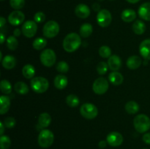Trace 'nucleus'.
I'll return each instance as SVG.
<instances>
[{
  "label": "nucleus",
  "instance_id": "nucleus-1",
  "mask_svg": "<svg viewBox=\"0 0 150 149\" xmlns=\"http://www.w3.org/2000/svg\"><path fill=\"white\" fill-rule=\"evenodd\" d=\"M81 44V37L76 33H70L63 40V48L67 53H73L80 47Z\"/></svg>",
  "mask_w": 150,
  "mask_h": 149
},
{
  "label": "nucleus",
  "instance_id": "nucleus-2",
  "mask_svg": "<svg viewBox=\"0 0 150 149\" xmlns=\"http://www.w3.org/2000/svg\"><path fill=\"white\" fill-rule=\"evenodd\" d=\"M133 125L138 132H146L150 129V118L144 114H139L135 117Z\"/></svg>",
  "mask_w": 150,
  "mask_h": 149
},
{
  "label": "nucleus",
  "instance_id": "nucleus-3",
  "mask_svg": "<svg viewBox=\"0 0 150 149\" xmlns=\"http://www.w3.org/2000/svg\"><path fill=\"white\" fill-rule=\"evenodd\" d=\"M31 87L32 90L38 93H42L46 91L49 87L48 80L43 77H35L31 80Z\"/></svg>",
  "mask_w": 150,
  "mask_h": 149
},
{
  "label": "nucleus",
  "instance_id": "nucleus-4",
  "mask_svg": "<svg viewBox=\"0 0 150 149\" xmlns=\"http://www.w3.org/2000/svg\"><path fill=\"white\" fill-rule=\"evenodd\" d=\"M54 140V133L48 129H43L40 132L38 136V143L43 148H49Z\"/></svg>",
  "mask_w": 150,
  "mask_h": 149
},
{
  "label": "nucleus",
  "instance_id": "nucleus-5",
  "mask_svg": "<svg viewBox=\"0 0 150 149\" xmlns=\"http://www.w3.org/2000/svg\"><path fill=\"white\" fill-rule=\"evenodd\" d=\"M40 61L44 66L51 67L56 63L57 56L55 52L51 49H45L40 54Z\"/></svg>",
  "mask_w": 150,
  "mask_h": 149
},
{
  "label": "nucleus",
  "instance_id": "nucleus-6",
  "mask_svg": "<svg viewBox=\"0 0 150 149\" xmlns=\"http://www.w3.org/2000/svg\"><path fill=\"white\" fill-rule=\"evenodd\" d=\"M80 112L83 118L86 119H94L98 114V110L92 103H84L81 107Z\"/></svg>",
  "mask_w": 150,
  "mask_h": 149
},
{
  "label": "nucleus",
  "instance_id": "nucleus-7",
  "mask_svg": "<svg viewBox=\"0 0 150 149\" xmlns=\"http://www.w3.org/2000/svg\"><path fill=\"white\" fill-rule=\"evenodd\" d=\"M43 35L47 38H53L59 32V25L54 20H49L43 26Z\"/></svg>",
  "mask_w": 150,
  "mask_h": 149
},
{
  "label": "nucleus",
  "instance_id": "nucleus-8",
  "mask_svg": "<svg viewBox=\"0 0 150 149\" xmlns=\"http://www.w3.org/2000/svg\"><path fill=\"white\" fill-rule=\"evenodd\" d=\"M112 20V16L108 10H101L98 12L97 15V21L98 25L103 28L109 26Z\"/></svg>",
  "mask_w": 150,
  "mask_h": 149
},
{
  "label": "nucleus",
  "instance_id": "nucleus-9",
  "mask_svg": "<svg viewBox=\"0 0 150 149\" xmlns=\"http://www.w3.org/2000/svg\"><path fill=\"white\" fill-rule=\"evenodd\" d=\"M92 89H93L94 92L97 94H103L108 89V81L104 77H99L94 82Z\"/></svg>",
  "mask_w": 150,
  "mask_h": 149
},
{
  "label": "nucleus",
  "instance_id": "nucleus-10",
  "mask_svg": "<svg viewBox=\"0 0 150 149\" xmlns=\"http://www.w3.org/2000/svg\"><path fill=\"white\" fill-rule=\"evenodd\" d=\"M38 30V25L36 22L33 20H28L23 23L22 26V32L23 35L28 38L34 37Z\"/></svg>",
  "mask_w": 150,
  "mask_h": 149
},
{
  "label": "nucleus",
  "instance_id": "nucleus-11",
  "mask_svg": "<svg viewBox=\"0 0 150 149\" xmlns=\"http://www.w3.org/2000/svg\"><path fill=\"white\" fill-rule=\"evenodd\" d=\"M106 142L112 147H117L122 144L123 137L120 133L117 131H112L107 136Z\"/></svg>",
  "mask_w": 150,
  "mask_h": 149
},
{
  "label": "nucleus",
  "instance_id": "nucleus-12",
  "mask_svg": "<svg viewBox=\"0 0 150 149\" xmlns=\"http://www.w3.org/2000/svg\"><path fill=\"white\" fill-rule=\"evenodd\" d=\"M25 19V15L20 10L12 12L8 16V21L13 26H18L21 24Z\"/></svg>",
  "mask_w": 150,
  "mask_h": 149
},
{
  "label": "nucleus",
  "instance_id": "nucleus-13",
  "mask_svg": "<svg viewBox=\"0 0 150 149\" xmlns=\"http://www.w3.org/2000/svg\"><path fill=\"white\" fill-rule=\"evenodd\" d=\"M90 9L85 4H79L75 9V13L76 16L80 18H86L90 15Z\"/></svg>",
  "mask_w": 150,
  "mask_h": 149
},
{
  "label": "nucleus",
  "instance_id": "nucleus-14",
  "mask_svg": "<svg viewBox=\"0 0 150 149\" xmlns=\"http://www.w3.org/2000/svg\"><path fill=\"white\" fill-rule=\"evenodd\" d=\"M139 51L142 57L145 59L150 60V39L142 41L139 46Z\"/></svg>",
  "mask_w": 150,
  "mask_h": 149
},
{
  "label": "nucleus",
  "instance_id": "nucleus-15",
  "mask_svg": "<svg viewBox=\"0 0 150 149\" xmlns=\"http://www.w3.org/2000/svg\"><path fill=\"white\" fill-rule=\"evenodd\" d=\"M108 65L110 70L112 71H117L121 68L122 61L121 58L117 55H112L108 58Z\"/></svg>",
  "mask_w": 150,
  "mask_h": 149
},
{
  "label": "nucleus",
  "instance_id": "nucleus-16",
  "mask_svg": "<svg viewBox=\"0 0 150 149\" xmlns=\"http://www.w3.org/2000/svg\"><path fill=\"white\" fill-rule=\"evenodd\" d=\"M139 15L143 20L150 21V2H145L140 6Z\"/></svg>",
  "mask_w": 150,
  "mask_h": 149
},
{
  "label": "nucleus",
  "instance_id": "nucleus-17",
  "mask_svg": "<svg viewBox=\"0 0 150 149\" xmlns=\"http://www.w3.org/2000/svg\"><path fill=\"white\" fill-rule=\"evenodd\" d=\"M108 79L110 82L114 86H120L123 83V80H124L122 74L117 71H114L113 72L110 73L108 75Z\"/></svg>",
  "mask_w": 150,
  "mask_h": 149
},
{
  "label": "nucleus",
  "instance_id": "nucleus-18",
  "mask_svg": "<svg viewBox=\"0 0 150 149\" xmlns=\"http://www.w3.org/2000/svg\"><path fill=\"white\" fill-rule=\"evenodd\" d=\"M136 18V13L132 9H126L122 13L121 18L123 21L126 23H130L133 21Z\"/></svg>",
  "mask_w": 150,
  "mask_h": 149
},
{
  "label": "nucleus",
  "instance_id": "nucleus-19",
  "mask_svg": "<svg viewBox=\"0 0 150 149\" xmlns=\"http://www.w3.org/2000/svg\"><path fill=\"white\" fill-rule=\"evenodd\" d=\"M142 58L138 56H132L127 60V66L130 70H136L142 64Z\"/></svg>",
  "mask_w": 150,
  "mask_h": 149
},
{
  "label": "nucleus",
  "instance_id": "nucleus-20",
  "mask_svg": "<svg viewBox=\"0 0 150 149\" xmlns=\"http://www.w3.org/2000/svg\"><path fill=\"white\" fill-rule=\"evenodd\" d=\"M10 107V99L8 96L1 95L0 96V113L1 115L7 112Z\"/></svg>",
  "mask_w": 150,
  "mask_h": 149
},
{
  "label": "nucleus",
  "instance_id": "nucleus-21",
  "mask_svg": "<svg viewBox=\"0 0 150 149\" xmlns=\"http://www.w3.org/2000/svg\"><path fill=\"white\" fill-rule=\"evenodd\" d=\"M1 64L4 68L6 70H12L14 68L16 65V59L13 56H6L1 61Z\"/></svg>",
  "mask_w": 150,
  "mask_h": 149
},
{
  "label": "nucleus",
  "instance_id": "nucleus-22",
  "mask_svg": "<svg viewBox=\"0 0 150 149\" xmlns=\"http://www.w3.org/2000/svg\"><path fill=\"white\" fill-rule=\"evenodd\" d=\"M68 80L66 76L59 74L54 79V86L58 89H64L67 86Z\"/></svg>",
  "mask_w": 150,
  "mask_h": 149
},
{
  "label": "nucleus",
  "instance_id": "nucleus-23",
  "mask_svg": "<svg viewBox=\"0 0 150 149\" xmlns=\"http://www.w3.org/2000/svg\"><path fill=\"white\" fill-rule=\"evenodd\" d=\"M51 122V117L47 112H43L40 114L38 118V125L41 128H46L50 125Z\"/></svg>",
  "mask_w": 150,
  "mask_h": 149
},
{
  "label": "nucleus",
  "instance_id": "nucleus-24",
  "mask_svg": "<svg viewBox=\"0 0 150 149\" xmlns=\"http://www.w3.org/2000/svg\"><path fill=\"white\" fill-rule=\"evenodd\" d=\"M146 24L142 20H137L133 24V30L138 35L143 34L146 31Z\"/></svg>",
  "mask_w": 150,
  "mask_h": 149
},
{
  "label": "nucleus",
  "instance_id": "nucleus-25",
  "mask_svg": "<svg viewBox=\"0 0 150 149\" xmlns=\"http://www.w3.org/2000/svg\"><path fill=\"white\" fill-rule=\"evenodd\" d=\"M22 74L26 79H31L35 76V69L31 64H26L22 69Z\"/></svg>",
  "mask_w": 150,
  "mask_h": 149
},
{
  "label": "nucleus",
  "instance_id": "nucleus-26",
  "mask_svg": "<svg viewBox=\"0 0 150 149\" xmlns=\"http://www.w3.org/2000/svg\"><path fill=\"white\" fill-rule=\"evenodd\" d=\"M125 110L127 111V113L131 114V115L137 113L139 110V104L134 101H130L127 102L125 105Z\"/></svg>",
  "mask_w": 150,
  "mask_h": 149
},
{
  "label": "nucleus",
  "instance_id": "nucleus-27",
  "mask_svg": "<svg viewBox=\"0 0 150 149\" xmlns=\"http://www.w3.org/2000/svg\"><path fill=\"white\" fill-rule=\"evenodd\" d=\"M92 32H93V27L90 23H84L80 28V34L82 37H88L92 34Z\"/></svg>",
  "mask_w": 150,
  "mask_h": 149
},
{
  "label": "nucleus",
  "instance_id": "nucleus-28",
  "mask_svg": "<svg viewBox=\"0 0 150 149\" xmlns=\"http://www.w3.org/2000/svg\"><path fill=\"white\" fill-rule=\"evenodd\" d=\"M14 89L18 93L20 94H26L29 92V87L25 83L21 81L17 82L14 86Z\"/></svg>",
  "mask_w": 150,
  "mask_h": 149
},
{
  "label": "nucleus",
  "instance_id": "nucleus-29",
  "mask_svg": "<svg viewBox=\"0 0 150 149\" xmlns=\"http://www.w3.org/2000/svg\"><path fill=\"white\" fill-rule=\"evenodd\" d=\"M66 103L68 106L71 107V108H76V107L79 106L80 100H79V97L76 95L70 94L66 98Z\"/></svg>",
  "mask_w": 150,
  "mask_h": 149
},
{
  "label": "nucleus",
  "instance_id": "nucleus-30",
  "mask_svg": "<svg viewBox=\"0 0 150 149\" xmlns=\"http://www.w3.org/2000/svg\"><path fill=\"white\" fill-rule=\"evenodd\" d=\"M47 45V41L46 39H44V38L42 37H38L37 39H35L34 40L33 43H32V46L35 48V50H38V51H40V50H42Z\"/></svg>",
  "mask_w": 150,
  "mask_h": 149
},
{
  "label": "nucleus",
  "instance_id": "nucleus-31",
  "mask_svg": "<svg viewBox=\"0 0 150 149\" xmlns=\"http://www.w3.org/2000/svg\"><path fill=\"white\" fill-rule=\"evenodd\" d=\"M0 89L1 92L5 94H9L12 91V86L10 82L7 80H2L0 83Z\"/></svg>",
  "mask_w": 150,
  "mask_h": 149
},
{
  "label": "nucleus",
  "instance_id": "nucleus-32",
  "mask_svg": "<svg viewBox=\"0 0 150 149\" xmlns=\"http://www.w3.org/2000/svg\"><path fill=\"white\" fill-rule=\"evenodd\" d=\"M18 42L15 37L10 36L7 39V46L11 51H15L18 48Z\"/></svg>",
  "mask_w": 150,
  "mask_h": 149
},
{
  "label": "nucleus",
  "instance_id": "nucleus-33",
  "mask_svg": "<svg viewBox=\"0 0 150 149\" xmlns=\"http://www.w3.org/2000/svg\"><path fill=\"white\" fill-rule=\"evenodd\" d=\"M11 145V140L7 135H1L0 137V148L1 149H8Z\"/></svg>",
  "mask_w": 150,
  "mask_h": 149
},
{
  "label": "nucleus",
  "instance_id": "nucleus-34",
  "mask_svg": "<svg viewBox=\"0 0 150 149\" xmlns=\"http://www.w3.org/2000/svg\"><path fill=\"white\" fill-rule=\"evenodd\" d=\"M99 54L103 58H109L111 56V50L107 45H103L99 49Z\"/></svg>",
  "mask_w": 150,
  "mask_h": 149
},
{
  "label": "nucleus",
  "instance_id": "nucleus-35",
  "mask_svg": "<svg viewBox=\"0 0 150 149\" xmlns=\"http://www.w3.org/2000/svg\"><path fill=\"white\" fill-rule=\"evenodd\" d=\"M10 4L16 10H21L24 7L25 0H10Z\"/></svg>",
  "mask_w": 150,
  "mask_h": 149
},
{
  "label": "nucleus",
  "instance_id": "nucleus-36",
  "mask_svg": "<svg viewBox=\"0 0 150 149\" xmlns=\"http://www.w3.org/2000/svg\"><path fill=\"white\" fill-rule=\"evenodd\" d=\"M109 68L108 67V64H106L104 61H102V62L99 63L98 64V67H97V71H98V74H100V75H103L108 71V69Z\"/></svg>",
  "mask_w": 150,
  "mask_h": 149
},
{
  "label": "nucleus",
  "instance_id": "nucleus-37",
  "mask_svg": "<svg viewBox=\"0 0 150 149\" xmlns=\"http://www.w3.org/2000/svg\"><path fill=\"white\" fill-rule=\"evenodd\" d=\"M57 70L62 73L67 72L69 70V65L66 61H59L57 65Z\"/></svg>",
  "mask_w": 150,
  "mask_h": 149
},
{
  "label": "nucleus",
  "instance_id": "nucleus-38",
  "mask_svg": "<svg viewBox=\"0 0 150 149\" xmlns=\"http://www.w3.org/2000/svg\"><path fill=\"white\" fill-rule=\"evenodd\" d=\"M4 124L5 127L8 129L13 128L16 124V121L13 117H7L4 119Z\"/></svg>",
  "mask_w": 150,
  "mask_h": 149
},
{
  "label": "nucleus",
  "instance_id": "nucleus-39",
  "mask_svg": "<svg viewBox=\"0 0 150 149\" xmlns=\"http://www.w3.org/2000/svg\"><path fill=\"white\" fill-rule=\"evenodd\" d=\"M34 19L36 23H42L45 20V15L42 12H38L35 14Z\"/></svg>",
  "mask_w": 150,
  "mask_h": 149
},
{
  "label": "nucleus",
  "instance_id": "nucleus-40",
  "mask_svg": "<svg viewBox=\"0 0 150 149\" xmlns=\"http://www.w3.org/2000/svg\"><path fill=\"white\" fill-rule=\"evenodd\" d=\"M142 139H143L144 142L145 143L150 145V132L146 133V134H144Z\"/></svg>",
  "mask_w": 150,
  "mask_h": 149
},
{
  "label": "nucleus",
  "instance_id": "nucleus-41",
  "mask_svg": "<svg viewBox=\"0 0 150 149\" xmlns=\"http://www.w3.org/2000/svg\"><path fill=\"white\" fill-rule=\"evenodd\" d=\"M98 145H99V147L100 148H105V146H106V142H105V140H101V141H100V143H98Z\"/></svg>",
  "mask_w": 150,
  "mask_h": 149
},
{
  "label": "nucleus",
  "instance_id": "nucleus-42",
  "mask_svg": "<svg viewBox=\"0 0 150 149\" xmlns=\"http://www.w3.org/2000/svg\"><path fill=\"white\" fill-rule=\"evenodd\" d=\"M4 127H5V126L3 124V122H0V134H1V136L4 134Z\"/></svg>",
  "mask_w": 150,
  "mask_h": 149
},
{
  "label": "nucleus",
  "instance_id": "nucleus-43",
  "mask_svg": "<svg viewBox=\"0 0 150 149\" xmlns=\"http://www.w3.org/2000/svg\"><path fill=\"white\" fill-rule=\"evenodd\" d=\"M92 8H93V10H95V11H100V6L98 4H97V3H95V4L92 5Z\"/></svg>",
  "mask_w": 150,
  "mask_h": 149
},
{
  "label": "nucleus",
  "instance_id": "nucleus-44",
  "mask_svg": "<svg viewBox=\"0 0 150 149\" xmlns=\"http://www.w3.org/2000/svg\"><path fill=\"white\" fill-rule=\"evenodd\" d=\"M5 23H6V19L3 17L0 18V26H1V28H2L3 26H4Z\"/></svg>",
  "mask_w": 150,
  "mask_h": 149
},
{
  "label": "nucleus",
  "instance_id": "nucleus-45",
  "mask_svg": "<svg viewBox=\"0 0 150 149\" xmlns=\"http://www.w3.org/2000/svg\"><path fill=\"white\" fill-rule=\"evenodd\" d=\"M13 34H14V35L16 37H18L20 36L21 34V30L19 29H16L14 30V32H13Z\"/></svg>",
  "mask_w": 150,
  "mask_h": 149
},
{
  "label": "nucleus",
  "instance_id": "nucleus-46",
  "mask_svg": "<svg viewBox=\"0 0 150 149\" xmlns=\"http://www.w3.org/2000/svg\"><path fill=\"white\" fill-rule=\"evenodd\" d=\"M0 36H1V39H0V42H1V44H3V43H4V40H5V37H4V34L1 33Z\"/></svg>",
  "mask_w": 150,
  "mask_h": 149
},
{
  "label": "nucleus",
  "instance_id": "nucleus-47",
  "mask_svg": "<svg viewBox=\"0 0 150 149\" xmlns=\"http://www.w3.org/2000/svg\"><path fill=\"white\" fill-rule=\"evenodd\" d=\"M127 1H128L129 3H131V4H135V3L139 2L140 0H126Z\"/></svg>",
  "mask_w": 150,
  "mask_h": 149
},
{
  "label": "nucleus",
  "instance_id": "nucleus-48",
  "mask_svg": "<svg viewBox=\"0 0 150 149\" xmlns=\"http://www.w3.org/2000/svg\"><path fill=\"white\" fill-rule=\"evenodd\" d=\"M0 61H2V53L0 52Z\"/></svg>",
  "mask_w": 150,
  "mask_h": 149
},
{
  "label": "nucleus",
  "instance_id": "nucleus-49",
  "mask_svg": "<svg viewBox=\"0 0 150 149\" xmlns=\"http://www.w3.org/2000/svg\"><path fill=\"white\" fill-rule=\"evenodd\" d=\"M100 1H103V0H100Z\"/></svg>",
  "mask_w": 150,
  "mask_h": 149
},
{
  "label": "nucleus",
  "instance_id": "nucleus-50",
  "mask_svg": "<svg viewBox=\"0 0 150 149\" xmlns=\"http://www.w3.org/2000/svg\"><path fill=\"white\" fill-rule=\"evenodd\" d=\"M1 1H4V0H1Z\"/></svg>",
  "mask_w": 150,
  "mask_h": 149
},
{
  "label": "nucleus",
  "instance_id": "nucleus-51",
  "mask_svg": "<svg viewBox=\"0 0 150 149\" xmlns=\"http://www.w3.org/2000/svg\"><path fill=\"white\" fill-rule=\"evenodd\" d=\"M50 1H51V0H50Z\"/></svg>",
  "mask_w": 150,
  "mask_h": 149
},
{
  "label": "nucleus",
  "instance_id": "nucleus-52",
  "mask_svg": "<svg viewBox=\"0 0 150 149\" xmlns=\"http://www.w3.org/2000/svg\"><path fill=\"white\" fill-rule=\"evenodd\" d=\"M144 149H146V148H144Z\"/></svg>",
  "mask_w": 150,
  "mask_h": 149
}]
</instances>
